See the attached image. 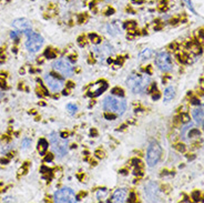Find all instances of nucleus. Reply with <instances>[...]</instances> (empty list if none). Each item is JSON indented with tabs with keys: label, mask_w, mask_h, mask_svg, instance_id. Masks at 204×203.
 Segmentation results:
<instances>
[{
	"label": "nucleus",
	"mask_w": 204,
	"mask_h": 203,
	"mask_svg": "<svg viewBox=\"0 0 204 203\" xmlns=\"http://www.w3.org/2000/svg\"><path fill=\"white\" fill-rule=\"evenodd\" d=\"M127 84L133 93H142L150 86L149 74H138L133 73L127 79Z\"/></svg>",
	"instance_id": "1"
},
{
	"label": "nucleus",
	"mask_w": 204,
	"mask_h": 203,
	"mask_svg": "<svg viewBox=\"0 0 204 203\" xmlns=\"http://www.w3.org/2000/svg\"><path fill=\"white\" fill-rule=\"evenodd\" d=\"M102 109L106 112L116 113V114H123L127 110V102L122 97H116V95H109L102 102Z\"/></svg>",
	"instance_id": "2"
},
{
	"label": "nucleus",
	"mask_w": 204,
	"mask_h": 203,
	"mask_svg": "<svg viewBox=\"0 0 204 203\" xmlns=\"http://www.w3.org/2000/svg\"><path fill=\"white\" fill-rule=\"evenodd\" d=\"M49 141H50L51 148L52 151L59 156L62 158L63 156H66V153L68 152V140L64 138H62L60 134L57 132H51L49 135Z\"/></svg>",
	"instance_id": "3"
},
{
	"label": "nucleus",
	"mask_w": 204,
	"mask_h": 203,
	"mask_svg": "<svg viewBox=\"0 0 204 203\" xmlns=\"http://www.w3.org/2000/svg\"><path fill=\"white\" fill-rule=\"evenodd\" d=\"M161 154H162V149L160 144L157 141H152L148 147V151H146V164L150 168L155 167L158 162L161 159Z\"/></svg>",
	"instance_id": "4"
},
{
	"label": "nucleus",
	"mask_w": 204,
	"mask_h": 203,
	"mask_svg": "<svg viewBox=\"0 0 204 203\" xmlns=\"http://www.w3.org/2000/svg\"><path fill=\"white\" fill-rule=\"evenodd\" d=\"M52 68L55 70L56 72H58L59 74H61L63 77H70L72 76L73 72H74V69L72 67V63L68 58H60L57 59L53 65H52Z\"/></svg>",
	"instance_id": "5"
},
{
	"label": "nucleus",
	"mask_w": 204,
	"mask_h": 203,
	"mask_svg": "<svg viewBox=\"0 0 204 203\" xmlns=\"http://www.w3.org/2000/svg\"><path fill=\"white\" fill-rule=\"evenodd\" d=\"M53 201L58 203H72L78 201L76 193L72 189L62 188L59 189L53 194Z\"/></svg>",
	"instance_id": "6"
},
{
	"label": "nucleus",
	"mask_w": 204,
	"mask_h": 203,
	"mask_svg": "<svg viewBox=\"0 0 204 203\" xmlns=\"http://www.w3.org/2000/svg\"><path fill=\"white\" fill-rule=\"evenodd\" d=\"M155 65L161 71L169 72L173 69V59L168 51H161L155 57Z\"/></svg>",
	"instance_id": "7"
},
{
	"label": "nucleus",
	"mask_w": 204,
	"mask_h": 203,
	"mask_svg": "<svg viewBox=\"0 0 204 203\" xmlns=\"http://www.w3.org/2000/svg\"><path fill=\"white\" fill-rule=\"evenodd\" d=\"M28 39L26 41V48L31 53H36L40 50L44 46V38L36 32H31L28 35Z\"/></svg>",
	"instance_id": "8"
},
{
	"label": "nucleus",
	"mask_w": 204,
	"mask_h": 203,
	"mask_svg": "<svg viewBox=\"0 0 204 203\" xmlns=\"http://www.w3.org/2000/svg\"><path fill=\"white\" fill-rule=\"evenodd\" d=\"M44 83L47 86V88L51 92L53 93H58L63 89L64 87V81L60 78H58L57 76L52 74V73H47L44 78Z\"/></svg>",
	"instance_id": "9"
},
{
	"label": "nucleus",
	"mask_w": 204,
	"mask_h": 203,
	"mask_svg": "<svg viewBox=\"0 0 204 203\" xmlns=\"http://www.w3.org/2000/svg\"><path fill=\"white\" fill-rule=\"evenodd\" d=\"M12 27L16 30H18L19 32H23L25 35H29L32 32V27H31V22L26 18H18L15 19L12 21Z\"/></svg>",
	"instance_id": "10"
},
{
	"label": "nucleus",
	"mask_w": 204,
	"mask_h": 203,
	"mask_svg": "<svg viewBox=\"0 0 204 203\" xmlns=\"http://www.w3.org/2000/svg\"><path fill=\"white\" fill-rule=\"evenodd\" d=\"M144 193L149 201H158L159 199V188L155 183L150 182L144 188Z\"/></svg>",
	"instance_id": "11"
},
{
	"label": "nucleus",
	"mask_w": 204,
	"mask_h": 203,
	"mask_svg": "<svg viewBox=\"0 0 204 203\" xmlns=\"http://www.w3.org/2000/svg\"><path fill=\"white\" fill-rule=\"evenodd\" d=\"M94 52L98 58H109L113 53V48L109 44H103L102 46L94 48Z\"/></svg>",
	"instance_id": "12"
},
{
	"label": "nucleus",
	"mask_w": 204,
	"mask_h": 203,
	"mask_svg": "<svg viewBox=\"0 0 204 203\" xmlns=\"http://www.w3.org/2000/svg\"><path fill=\"white\" fill-rule=\"evenodd\" d=\"M111 201L116 203H123L128 201V190L127 189H117L112 194Z\"/></svg>",
	"instance_id": "13"
},
{
	"label": "nucleus",
	"mask_w": 204,
	"mask_h": 203,
	"mask_svg": "<svg viewBox=\"0 0 204 203\" xmlns=\"http://www.w3.org/2000/svg\"><path fill=\"white\" fill-rule=\"evenodd\" d=\"M192 117H193V119L195 120L196 123L204 126V105H201V107L199 105V108L194 109L192 111Z\"/></svg>",
	"instance_id": "14"
},
{
	"label": "nucleus",
	"mask_w": 204,
	"mask_h": 203,
	"mask_svg": "<svg viewBox=\"0 0 204 203\" xmlns=\"http://www.w3.org/2000/svg\"><path fill=\"white\" fill-rule=\"evenodd\" d=\"M106 89H108V83L106 81H99L98 83L93 84V91L90 93H92V97H98L102 92H104Z\"/></svg>",
	"instance_id": "15"
},
{
	"label": "nucleus",
	"mask_w": 204,
	"mask_h": 203,
	"mask_svg": "<svg viewBox=\"0 0 204 203\" xmlns=\"http://www.w3.org/2000/svg\"><path fill=\"white\" fill-rule=\"evenodd\" d=\"M174 97H175V89L173 87H168L164 90L163 99L165 102H169L171 101V100H173Z\"/></svg>",
	"instance_id": "16"
},
{
	"label": "nucleus",
	"mask_w": 204,
	"mask_h": 203,
	"mask_svg": "<svg viewBox=\"0 0 204 203\" xmlns=\"http://www.w3.org/2000/svg\"><path fill=\"white\" fill-rule=\"evenodd\" d=\"M48 147H49V143L46 139L41 138L39 141H38V151L40 153V156H44L46 152L48 150Z\"/></svg>",
	"instance_id": "17"
},
{
	"label": "nucleus",
	"mask_w": 204,
	"mask_h": 203,
	"mask_svg": "<svg viewBox=\"0 0 204 203\" xmlns=\"http://www.w3.org/2000/svg\"><path fill=\"white\" fill-rule=\"evenodd\" d=\"M193 128V123L190 121V122H188V123H184V126L182 127V130H181V138L184 140V141H186L188 140V133H189V131L191 130Z\"/></svg>",
	"instance_id": "18"
},
{
	"label": "nucleus",
	"mask_w": 204,
	"mask_h": 203,
	"mask_svg": "<svg viewBox=\"0 0 204 203\" xmlns=\"http://www.w3.org/2000/svg\"><path fill=\"white\" fill-rule=\"evenodd\" d=\"M153 55V50L151 48H146L143 49L140 53H139V58L141 60H146V59H150Z\"/></svg>",
	"instance_id": "19"
},
{
	"label": "nucleus",
	"mask_w": 204,
	"mask_h": 203,
	"mask_svg": "<svg viewBox=\"0 0 204 203\" xmlns=\"http://www.w3.org/2000/svg\"><path fill=\"white\" fill-rule=\"evenodd\" d=\"M106 30H108V32L111 36H116V35L120 32L119 28L117 27V23H109V25H106Z\"/></svg>",
	"instance_id": "20"
},
{
	"label": "nucleus",
	"mask_w": 204,
	"mask_h": 203,
	"mask_svg": "<svg viewBox=\"0 0 204 203\" xmlns=\"http://www.w3.org/2000/svg\"><path fill=\"white\" fill-rule=\"evenodd\" d=\"M109 194V191L106 190V189H99L97 193H95V195H97V199L99 201H102V200H104L106 198V195Z\"/></svg>",
	"instance_id": "21"
},
{
	"label": "nucleus",
	"mask_w": 204,
	"mask_h": 203,
	"mask_svg": "<svg viewBox=\"0 0 204 203\" xmlns=\"http://www.w3.org/2000/svg\"><path fill=\"white\" fill-rule=\"evenodd\" d=\"M89 40L91 41L92 44H100L102 41V38L100 36H98L97 33H90L89 35Z\"/></svg>",
	"instance_id": "22"
},
{
	"label": "nucleus",
	"mask_w": 204,
	"mask_h": 203,
	"mask_svg": "<svg viewBox=\"0 0 204 203\" xmlns=\"http://www.w3.org/2000/svg\"><path fill=\"white\" fill-rule=\"evenodd\" d=\"M67 110H68V112L70 114H74L78 111V105L76 103H68L67 105Z\"/></svg>",
	"instance_id": "23"
},
{
	"label": "nucleus",
	"mask_w": 204,
	"mask_h": 203,
	"mask_svg": "<svg viewBox=\"0 0 204 203\" xmlns=\"http://www.w3.org/2000/svg\"><path fill=\"white\" fill-rule=\"evenodd\" d=\"M44 56H46L48 59H53V58H56V57H57V53H56L55 51H53V49L48 48L47 50L44 51Z\"/></svg>",
	"instance_id": "24"
},
{
	"label": "nucleus",
	"mask_w": 204,
	"mask_h": 203,
	"mask_svg": "<svg viewBox=\"0 0 204 203\" xmlns=\"http://www.w3.org/2000/svg\"><path fill=\"white\" fill-rule=\"evenodd\" d=\"M111 93H112L113 95H117V97H123L124 91L122 90L120 87H116L111 90Z\"/></svg>",
	"instance_id": "25"
},
{
	"label": "nucleus",
	"mask_w": 204,
	"mask_h": 203,
	"mask_svg": "<svg viewBox=\"0 0 204 203\" xmlns=\"http://www.w3.org/2000/svg\"><path fill=\"white\" fill-rule=\"evenodd\" d=\"M201 135V132L200 130H197V129H191L189 131V133H188V138H195V137H200Z\"/></svg>",
	"instance_id": "26"
},
{
	"label": "nucleus",
	"mask_w": 204,
	"mask_h": 203,
	"mask_svg": "<svg viewBox=\"0 0 204 203\" xmlns=\"http://www.w3.org/2000/svg\"><path fill=\"white\" fill-rule=\"evenodd\" d=\"M190 50H191V52H193L194 55H199V53L202 52L201 47L197 46V44H191V46H190Z\"/></svg>",
	"instance_id": "27"
},
{
	"label": "nucleus",
	"mask_w": 204,
	"mask_h": 203,
	"mask_svg": "<svg viewBox=\"0 0 204 203\" xmlns=\"http://www.w3.org/2000/svg\"><path fill=\"white\" fill-rule=\"evenodd\" d=\"M124 28L128 30H132L136 28V22L135 21H127L124 23Z\"/></svg>",
	"instance_id": "28"
},
{
	"label": "nucleus",
	"mask_w": 204,
	"mask_h": 203,
	"mask_svg": "<svg viewBox=\"0 0 204 203\" xmlns=\"http://www.w3.org/2000/svg\"><path fill=\"white\" fill-rule=\"evenodd\" d=\"M31 145V140L29 138H25L22 140V143H21V149L22 150H26V149H28Z\"/></svg>",
	"instance_id": "29"
},
{
	"label": "nucleus",
	"mask_w": 204,
	"mask_h": 203,
	"mask_svg": "<svg viewBox=\"0 0 204 203\" xmlns=\"http://www.w3.org/2000/svg\"><path fill=\"white\" fill-rule=\"evenodd\" d=\"M178 119L181 120V122H182V123H188V122H190V120H191V119H190L189 114H188L186 112L182 113L181 116L178 117Z\"/></svg>",
	"instance_id": "30"
},
{
	"label": "nucleus",
	"mask_w": 204,
	"mask_h": 203,
	"mask_svg": "<svg viewBox=\"0 0 204 203\" xmlns=\"http://www.w3.org/2000/svg\"><path fill=\"white\" fill-rule=\"evenodd\" d=\"M178 60L182 62V63H185V62H190V59L189 57L185 55V53H180V55L178 56Z\"/></svg>",
	"instance_id": "31"
},
{
	"label": "nucleus",
	"mask_w": 204,
	"mask_h": 203,
	"mask_svg": "<svg viewBox=\"0 0 204 203\" xmlns=\"http://www.w3.org/2000/svg\"><path fill=\"white\" fill-rule=\"evenodd\" d=\"M183 1H184V2H185V4H186V6L189 7V9H190V10L192 11L193 14H195V15H197V14H196V11H195V9H194V7H193V4H192V1H191V0H183Z\"/></svg>",
	"instance_id": "32"
},
{
	"label": "nucleus",
	"mask_w": 204,
	"mask_h": 203,
	"mask_svg": "<svg viewBox=\"0 0 204 203\" xmlns=\"http://www.w3.org/2000/svg\"><path fill=\"white\" fill-rule=\"evenodd\" d=\"M176 150H178V152H185V150H186V147L183 143H178V144H175V147H174Z\"/></svg>",
	"instance_id": "33"
},
{
	"label": "nucleus",
	"mask_w": 204,
	"mask_h": 203,
	"mask_svg": "<svg viewBox=\"0 0 204 203\" xmlns=\"http://www.w3.org/2000/svg\"><path fill=\"white\" fill-rule=\"evenodd\" d=\"M78 44H79V46H80V47H84V46H86V44H87V39H86V37H84V36L79 37V38H78Z\"/></svg>",
	"instance_id": "34"
},
{
	"label": "nucleus",
	"mask_w": 204,
	"mask_h": 203,
	"mask_svg": "<svg viewBox=\"0 0 204 203\" xmlns=\"http://www.w3.org/2000/svg\"><path fill=\"white\" fill-rule=\"evenodd\" d=\"M200 195H201L200 191H194V192L192 193V199H193L194 201H200Z\"/></svg>",
	"instance_id": "35"
},
{
	"label": "nucleus",
	"mask_w": 204,
	"mask_h": 203,
	"mask_svg": "<svg viewBox=\"0 0 204 203\" xmlns=\"http://www.w3.org/2000/svg\"><path fill=\"white\" fill-rule=\"evenodd\" d=\"M104 118H106V120H114L117 118V116H114V114L111 112H106L104 113Z\"/></svg>",
	"instance_id": "36"
},
{
	"label": "nucleus",
	"mask_w": 204,
	"mask_h": 203,
	"mask_svg": "<svg viewBox=\"0 0 204 203\" xmlns=\"http://www.w3.org/2000/svg\"><path fill=\"white\" fill-rule=\"evenodd\" d=\"M131 163L134 165V167H141V161L138 158H134V159L131 160Z\"/></svg>",
	"instance_id": "37"
},
{
	"label": "nucleus",
	"mask_w": 204,
	"mask_h": 203,
	"mask_svg": "<svg viewBox=\"0 0 204 203\" xmlns=\"http://www.w3.org/2000/svg\"><path fill=\"white\" fill-rule=\"evenodd\" d=\"M113 14H114V9H113L112 7H108L106 8V10L104 11V15L106 16H111V15H113Z\"/></svg>",
	"instance_id": "38"
},
{
	"label": "nucleus",
	"mask_w": 204,
	"mask_h": 203,
	"mask_svg": "<svg viewBox=\"0 0 204 203\" xmlns=\"http://www.w3.org/2000/svg\"><path fill=\"white\" fill-rule=\"evenodd\" d=\"M161 98V94H160V92H155V91H154V92H153L152 93V100H154V101H155V100H159V99Z\"/></svg>",
	"instance_id": "39"
},
{
	"label": "nucleus",
	"mask_w": 204,
	"mask_h": 203,
	"mask_svg": "<svg viewBox=\"0 0 204 203\" xmlns=\"http://www.w3.org/2000/svg\"><path fill=\"white\" fill-rule=\"evenodd\" d=\"M142 172L143 171L140 169V167H135V170H134V175H139V177H141L142 175Z\"/></svg>",
	"instance_id": "40"
},
{
	"label": "nucleus",
	"mask_w": 204,
	"mask_h": 203,
	"mask_svg": "<svg viewBox=\"0 0 204 203\" xmlns=\"http://www.w3.org/2000/svg\"><path fill=\"white\" fill-rule=\"evenodd\" d=\"M10 37L14 40H16V41H17V40H18V30H17V31H11Z\"/></svg>",
	"instance_id": "41"
},
{
	"label": "nucleus",
	"mask_w": 204,
	"mask_h": 203,
	"mask_svg": "<svg viewBox=\"0 0 204 203\" xmlns=\"http://www.w3.org/2000/svg\"><path fill=\"white\" fill-rule=\"evenodd\" d=\"M87 19H88L87 15H80V16H79V22H80V23H83V22H86V21H87Z\"/></svg>",
	"instance_id": "42"
},
{
	"label": "nucleus",
	"mask_w": 204,
	"mask_h": 203,
	"mask_svg": "<svg viewBox=\"0 0 204 203\" xmlns=\"http://www.w3.org/2000/svg\"><path fill=\"white\" fill-rule=\"evenodd\" d=\"M95 156H98L99 159H102V158H104V152L101 150H98V151H95Z\"/></svg>",
	"instance_id": "43"
},
{
	"label": "nucleus",
	"mask_w": 204,
	"mask_h": 203,
	"mask_svg": "<svg viewBox=\"0 0 204 203\" xmlns=\"http://www.w3.org/2000/svg\"><path fill=\"white\" fill-rule=\"evenodd\" d=\"M191 103H192V105H200L201 101L197 98H192V99H191Z\"/></svg>",
	"instance_id": "44"
},
{
	"label": "nucleus",
	"mask_w": 204,
	"mask_h": 203,
	"mask_svg": "<svg viewBox=\"0 0 204 203\" xmlns=\"http://www.w3.org/2000/svg\"><path fill=\"white\" fill-rule=\"evenodd\" d=\"M148 90H149L151 93H153L154 91H157V83H152V84H151V87H150Z\"/></svg>",
	"instance_id": "45"
},
{
	"label": "nucleus",
	"mask_w": 204,
	"mask_h": 203,
	"mask_svg": "<svg viewBox=\"0 0 204 203\" xmlns=\"http://www.w3.org/2000/svg\"><path fill=\"white\" fill-rule=\"evenodd\" d=\"M123 63V58L122 57H118V59H117V61H116V65H121Z\"/></svg>",
	"instance_id": "46"
},
{
	"label": "nucleus",
	"mask_w": 204,
	"mask_h": 203,
	"mask_svg": "<svg viewBox=\"0 0 204 203\" xmlns=\"http://www.w3.org/2000/svg\"><path fill=\"white\" fill-rule=\"evenodd\" d=\"M52 159H53V156H52V154H47V156H46V161H47V162L51 161Z\"/></svg>",
	"instance_id": "47"
},
{
	"label": "nucleus",
	"mask_w": 204,
	"mask_h": 203,
	"mask_svg": "<svg viewBox=\"0 0 204 203\" xmlns=\"http://www.w3.org/2000/svg\"><path fill=\"white\" fill-rule=\"evenodd\" d=\"M4 202H14L15 201V199H12V198H9V196H7V198H4Z\"/></svg>",
	"instance_id": "48"
},
{
	"label": "nucleus",
	"mask_w": 204,
	"mask_h": 203,
	"mask_svg": "<svg viewBox=\"0 0 204 203\" xmlns=\"http://www.w3.org/2000/svg\"><path fill=\"white\" fill-rule=\"evenodd\" d=\"M60 135H61L62 138L67 139V137H68V135H69V133H68V132H61V133H60Z\"/></svg>",
	"instance_id": "49"
},
{
	"label": "nucleus",
	"mask_w": 204,
	"mask_h": 203,
	"mask_svg": "<svg viewBox=\"0 0 204 203\" xmlns=\"http://www.w3.org/2000/svg\"><path fill=\"white\" fill-rule=\"evenodd\" d=\"M200 37L202 38V39H204V30H200Z\"/></svg>",
	"instance_id": "50"
},
{
	"label": "nucleus",
	"mask_w": 204,
	"mask_h": 203,
	"mask_svg": "<svg viewBox=\"0 0 204 203\" xmlns=\"http://www.w3.org/2000/svg\"><path fill=\"white\" fill-rule=\"evenodd\" d=\"M90 134H91V135H97V134H98V132H97L95 130H91V133H90Z\"/></svg>",
	"instance_id": "51"
},
{
	"label": "nucleus",
	"mask_w": 204,
	"mask_h": 203,
	"mask_svg": "<svg viewBox=\"0 0 204 203\" xmlns=\"http://www.w3.org/2000/svg\"><path fill=\"white\" fill-rule=\"evenodd\" d=\"M4 92H2L1 90H0V99L4 98Z\"/></svg>",
	"instance_id": "52"
},
{
	"label": "nucleus",
	"mask_w": 204,
	"mask_h": 203,
	"mask_svg": "<svg viewBox=\"0 0 204 203\" xmlns=\"http://www.w3.org/2000/svg\"><path fill=\"white\" fill-rule=\"evenodd\" d=\"M68 87H69V88H72V87H73V83H72V82H69V83H68Z\"/></svg>",
	"instance_id": "53"
}]
</instances>
